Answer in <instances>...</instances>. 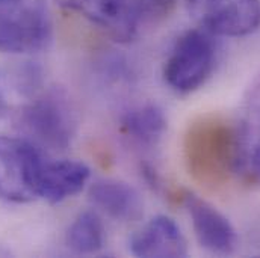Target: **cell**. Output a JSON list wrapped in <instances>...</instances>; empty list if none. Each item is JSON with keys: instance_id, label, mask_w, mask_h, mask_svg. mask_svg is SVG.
<instances>
[{"instance_id": "obj_1", "label": "cell", "mask_w": 260, "mask_h": 258, "mask_svg": "<svg viewBox=\"0 0 260 258\" xmlns=\"http://www.w3.org/2000/svg\"><path fill=\"white\" fill-rule=\"evenodd\" d=\"M247 133L219 120L204 118L186 136V159L191 174L209 186L225 183L241 174L245 157Z\"/></svg>"}, {"instance_id": "obj_2", "label": "cell", "mask_w": 260, "mask_h": 258, "mask_svg": "<svg viewBox=\"0 0 260 258\" xmlns=\"http://www.w3.org/2000/svg\"><path fill=\"white\" fill-rule=\"evenodd\" d=\"M52 38L53 21L44 0H0V52L37 53Z\"/></svg>"}, {"instance_id": "obj_3", "label": "cell", "mask_w": 260, "mask_h": 258, "mask_svg": "<svg viewBox=\"0 0 260 258\" xmlns=\"http://www.w3.org/2000/svg\"><path fill=\"white\" fill-rule=\"evenodd\" d=\"M216 62L213 33L206 29H191L177 38L165 65L164 80L180 94L200 89L212 76Z\"/></svg>"}, {"instance_id": "obj_4", "label": "cell", "mask_w": 260, "mask_h": 258, "mask_svg": "<svg viewBox=\"0 0 260 258\" xmlns=\"http://www.w3.org/2000/svg\"><path fill=\"white\" fill-rule=\"evenodd\" d=\"M44 163L29 139L0 134V196L17 204L38 199Z\"/></svg>"}, {"instance_id": "obj_5", "label": "cell", "mask_w": 260, "mask_h": 258, "mask_svg": "<svg viewBox=\"0 0 260 258\" xmlns=\"http://www.w3.org/2000/svg\"><path fill=\"white\" fill-rule=\"evenodd\" d=\"M18 124L37 142L52 150H65L74 133L73 112L58 94H46L24 106Z\"/></svg>"}, {"instance_id": "obj_6", "label": "cell", "mask_w": 260, "mask_h": 258, "mask_svg": "<svg viewBox=\"0 0 260 258\" xmlns=\"http://www.w3.org/2000/svg\"><path fill=\"white\" fill-rule=\"evenodd\" d=\"M203 29L218 36H247L260 27V0H188Z\"/></svg>"}, {"instance_id": "obj_7", "label": "cell", "mask_w": 260, "mask_h": 258, "mask_svg": "<svg viewBox=\"0 0 260 258\" xmlns=\"http://www.w3.org/2000/svg\"><path fill=\"white\" fill-rule=\"evenodd\" d=\"M106 30L115 41H132L141 27L136 0H55Z\"/></svg>"}, {"instance_id": "obj_8", "label": "cell", "mask_w": 260, "mask_h": 258, "mask_svg": "<svg viewBox=\"0 0 260 258\" xmlns=\"http://www.w3.org/2000/svg\"><path fill=\"white\" fill-rule=\"evenodd\" d=\"M182 201L191 216L195 237L206 251L216 255H230L236 251V230L215 205L192 192H185Z\"/></svg>"}, {"instance_id": "obj_9", "label": "cell", "mask_w": 260, "mask_h": 258, "mask_svg": "<svg viewBox=\"0 0 260 258\" xmlns=\"http://www.w3.org/2000/svg\"><path fill=\"white\" fill-rule=\"evenodd\" d=\"M136 257H185L188 243L180 227L168 216H156L136 231L129 242Z\"/></svg>"}, {"instance_id": "obj_10", "label": "cell", "mask_w": 260, "mask_h": 258, "mask_svg": "<svg viewBox=\"0 0 260 258\" xmlns=\"http://www.w3.org/2000/svg\"><path fill=\"white\" fill-rule=\"evenodd\" d=\"M91 178V169L77 160H55L44 163L38 198L49 204H59L85 189Z\"/></svg>"}, {"instance_id": "obj_11", "label": "cell", "mask_w": 260, "mask_h": 258, "mask_svg": "<svg viewBox=\"0 0 260 258\" xmlns=\"http://www.w3.org/2000/svg\"><path fill=\"white\" fill-rule=\"evenodd\" d=\"M89 201L109 217L121 222L138 220L142 216V199L136 189L120 180H97L89 188Z\"/></svg>"}, {"instance_id": "obj_12", "label": "cell", "mask_w": 260, "mask_h": 258, "mask_svg": "<svg viewBox=\"0 0 260 258\" xmlns=\"http://www.w3.org/2000/svg\"><path fill=\"white\" fill-rule=\"evenodd\" d=\"M121 130L139 146H156L167 130V117L156 104H144L129 110L121 121Z\"/></svg>"}, {"instance_id": "obj_13", "label": "cell", "mask_w": 260, "mask_h": 258, "mask_svg": "<svg viewBox=\"0 0 260 258\" xmlns=\"http://www.w3.org/2000/svg\"><path fill=\"white\" fill-rule=\"evenodd\" d=\"M105 245V225L94 211L80 213L68 228L67 246L79 255L99 252Z\"/></svg>"}, {"instance_id": "obj_14", "label": "cell", "mask_w": 260, "mask_h": 258, "mask_svg": "<svg viewBox=\"0 0 260 258\" xmlns=\"http://www.w3.org/2000/svg\"><path fill=\"white\" fill-rule=\"evenodd\" d=\"M138 14L142 23L167 20L179 6V0H136Z\"/></svg>"}, {"instance_id": "obj_15", "label": "cell", "mask_w": 260, "mask_h": 258, "mask_svg": "<svg viewBox=\"0 0 260 258\" xmlns=\"http://www.w3.org/2000/svg\"><path fill=\"white\" fill-rule=\"evenodd\" d=\"M241 174H244L251 183L260 185V133L253 146L245 148L244 166Z\"/></svg>"}, {"instance_id": "obj_16", "label": "cell", "mask_w": 260, "mask_h": 258, "mask_svg": "<svg viewBox=\"0 0 260 258\" xmlns=\"http://www.w3.org/2000/svg\"><path fill=\"white\" fill-rule=\"evenodd\" d=\"M3 112H5V101H3V98L0 97V117L3 115Z\"/></svg>"}]
</instances>
